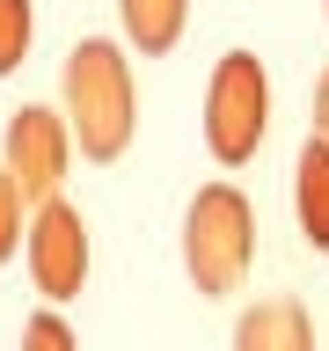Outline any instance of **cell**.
<instances>
[{
    "label": "cell",
    "instance_id": "1",
    "mask_svg": "<svg viewBox=\"0 0 329 351\" xmlns=\"http://www.w3.org/2000/svg\"><path fill=\"white\" fill-rule=\"evenodd\" d=\"M139 110V95H132V59L117 51L110 37H88L73 44V59H66V132H73V147L88 154V161H117L132 139V117Z\"/></svg>",
    "mask_w": 329,
    "mask_h": 351
},
{
    "label": "cell",
    "instance_id": "2",
    "mask_svg": "<svg viewBox=\"0 0 329 351\" xmlns=\"http://www.w3.org/2000/svg\"><path fill=\"white\" fill-rule=\"evenodd\" d=\"M249 256H256V213L234 183H212V191L191 197L183 213V271L197 278V293H234L249 278Z\"/></svg>",
    "mask_w": 329,
    "mask_h": 351
},
{
    "label": "cell",
    "instance_id": "3",
    "mask_svg": "<svg viewBox=\"0 0 329 351\" xmlns=\"http://www.w3.org/2000/svg\"><path fill=\"white\" fill-rule=\"evenodd\" d=\"M263 132H271V81H263V59L256 51H227L205 88V147L212 161H249L263 147Z\"/></svg>",
    "mask_w": 329,
    "mask_h": 351
},
{
    "label": "cell",
    "instance_id": "4",
    "mask_svg": "<svg viewBox=\"0 0 329 351\" xmlns=\"http://www.w3.org/2000/svg\"><path fill=\"white\" fill-rule=\"evenodd\" d=\"M73 161V132H66L59 110H15L8 117V183L22 191V205H44L59 197V176Z\"/></svg>",
    "mask_w": 329,
    "mask_h": 351
},
{
    "label": "cell",
    "instance_id": "5",
    "mask_svg": "<svg viewBox=\"0 0 329 351\" xmlns=\"http://www.w3.org/2000/svg\"><path fill=\"white\" fill-rule=\"evenodd\" d=\"M29 278H37L44 300H73L88 278V227L66 197H44L37 219H29Z\"/></svg>",
    "mask_w": 329,
    "mask_h": 351
},
{
    "label": "cell",
    "instance_id": "6",
    "mask_svg": "<svg viewBox=\"0 0 329 351\" xmlns=\"http://www.w3.org/2000/svg\"><path fill=\"white\" fill-rule=\"evenodd\" d=\"M234 351H315V329H307L300 300H263L234 322Z\"/></svg>",
    "mask_w": 329,
    "mask_h": 351
},
{
    "label": "cell",
    "instance_id": "7",
    "mask_svg": "<svg viewBox=\"0 0 329 351\" xmlns=\"http://www.w3.org/2000/svg\"><path fill=\"white\" fill-rule=\"evenodd\" d=\"M293 213H300V234L315 241V249H329V139H307V147H300Z\"/></svg>",
    "mask_w": 329,
    "mask_h": 351
},
{
    "label": "cell",
    "instance_id": "8",
    "mask_svg": "<svg viewBox=\"0 0 329 351\" xmlns=\"http://www.w3.org/2000/svg\"><path fill=\"white\" fill-rule=\"evenodd\" d=\"M117 15H125V37L139 51H169L183 37V15H191V0H117Z\"/></svg>",
    "mask_w": 329,
    "mask_h": 351
},
{
    "label": "cell",
    "instance_id": "9",
    "mask_svg": "<svg viewBox=\"0 0 329 351\" xmlns=\"http://www.w3.org/2000/svg\"><path fill=\"white\" fill-rule=\"evenodd\" d=\"M29 37H37L29 0H0V73H15V66L29 59Z\"/></svg>",
    "mask_w": 329,
    "mask_h": 351
},
{
    "label": "cell",
    "instance_id": "10",
    "mask_svg": "<svg viewBox=\"0 0 329 351\" xmlns=\"http://www.w3.org/2000/svg\"><path fill=\"white\" fill-rule=\"evenodd\" d=\"M22 351H81V344H73V329L59 315H29L22 322Z\"/></svg>",
    "mask_w": 329,
    "mask_h": 351
},
{
    "label": "cell",
    "instance_id": "11",
    "mask_svg": "<svg viewBox=\"0 0 329 351\" xmlns=\"http://www.w3.org/2000/svg\"><path fill=\"white\" fill-rule=\"evenodd\" d=\"M22 249V191L8 183V169H0V263Z\"/></svg>",
    "mask_w": 329,
    "mask_h": 351
},
{
    "label": "cell",
    "instance_id": "12",
    "mask_svg": "<svg viewBox=\"0 0 329 351\" xmlns=\"http://www.w3.org/2000/svg\"><path fill=\"white\" fill-rule=\"evenodd\" d=\"M315 139H329V73H322V88H315Z\"/></svg>",
    "mask_w": 329,
    "mask_h": 351
}]
</instances>
